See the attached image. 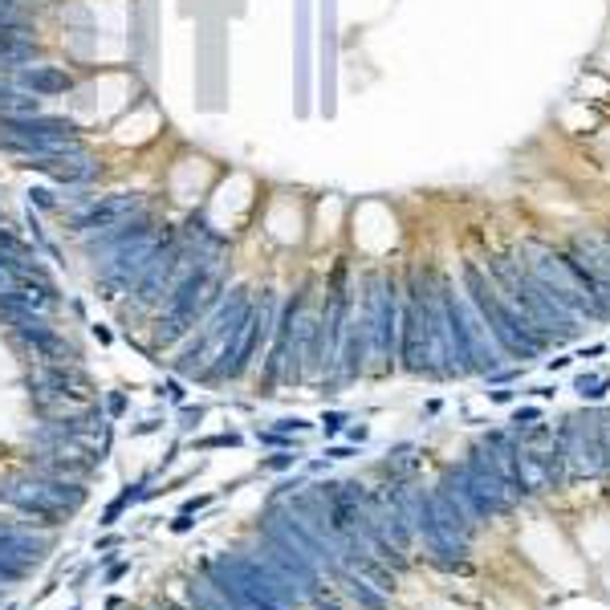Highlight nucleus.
Instances as JSON below:
<instances>
[{"instance_id":"f257e3e1","label":"nucleus","mask_w":610,"mask_h":610,"mask_svg":"<svg viewBox=\"0 0 610 610\" xmlns=\"http://www.w3.org/2000/svg\"><path fill=\"white\" fill-rule=\"evenodd\" d=\"M464 294H468V301L477 306L480 318L489 322L497 346L509 350V355L534 358L537 350H546V346L553 343L550 334H541V330H537L534 322H529V318H525V313L489 282V273H485L477 261H464Z\"/></svg>"},{"instance_id":"f03ea898","label":"nucleus","mask_w":610,"mask_h":610,"mask_svg":"<svg viewBox=\"0 0 610 610\" xmlns=\"http://www.w3.org/2000/svg\"><path fill=\"white\" fill-rule=\"evenodd\" d=\"M489 282L497 285V289H501V294H505V298L513 301V306H517V310H522L525 318L541 330V334H550L553 343H562V338H570V334L578 330L574 326L578 318L562 310V306H558V301H553L550 294L534 282V273L525 268L522 256H492L489 261Z\"/></svg>"},{"instance_id":"7ed1b4c3","label":"nucleus","mask_w":610,"mask_h":610,"mask_svg":"<svg viewBox=\"0 0 610 610\" xmlns=\"http://www.w3.org/2000/svg\"><path fill=\"white\" fill-rule=\"evenodd\" d=\"M525 261V268L534 273V282L550 294L558 306L566 313H574V318H602V306L595 301V294L582 285V277L574 273V265H570L566 253H558V249H550V244H522V253H517Z\"/></svg>"},{"instance_id":"20e7f679","label":"nucleus","mask_w":610,"mask_h":610,"mask_svg":"<svg viewBox=\"0 0 610 610\" xmlns=\"http://www.w3.org/2000/svg\"><path fill=\"white\" fill-rule=\"evenodd\" d=\"M558 456H562V480L566 485L598 477L602 456H607V411L570 416L566 428L558 432Z\"/></svg>"},{"instance_id":"39448f33","label":"nucleus","mask_w":610,"mask_h":610,"mask_svg":"<svg viewBox=\"0 0 610 610\" xmlns=\"http://www.w3.org/2000/svg\"><path fill=\"white\" fill-rule=\"evenodd\" d=\"M29 171H41L45 179H53L58 188H94L106 179V164L94 155V151H82V155H45V159H29Z\"/></svg>"},{"instance_id":"423d86ee","label":"nucleus","mask_w":610,"mask_h":610,"mask_svg":"<svg viewBox=\"0 0 610 610\" xmlns=\"http://www.w3.org/2000/svg\"><path fill=\"white\" fill-rule=\"evenodd\" d=\"M9 77H13L16 86L25 89V94H37V98H61V94L77 89L74 70H65V65H49V61L21 65V70H13Z\"/></svg>"},{"instance_id":"0eeeda50","label":"nucleus","mask_w":610,"mask_h":610,"mask_svg":"<svg viewBox=\"0 0 610 610\" xmlns=\"http://www.w3.org/2000/svg\"><path fill=\"white\" fill-rule=\"evenodd\" d=\"M570 253L578 256L582 265L590 268L598 282L610 285V244H607V237H578Z\"/></svg>"},{"instance_id":"6e6552de","label":"nucleus","mask_w":610,"mask_h":610,"mask_svg":"<svg viewBox=\"0 0 610 610\" xmlns=\"http://www.w3.org/2000/svg\"><path fill=\"white\" fill-rule=\"evenodd\" d=\"M0 110H4V115H41L45 98H37V94H25V89L13 82V77L0 74Z\"/></svg>"},{"instance_id":"1a4fd4ad","label":"nucleus","mask_w":610,"mask_h":610,"mask_svg":"<svg viewBox=\"0 0 610 610\" xmlns=\"http://www.w3.org/2000/svg\"><path fill=\"white\" fill-rule=\"evenodd\" d=\"M29 208L53 212V216H58V212H61V200L53 195V188H33V192H29Z\"/></svg>"},{"instance_id":"9d476101","label":"nucleus","mask_w":610,"mask_h":610,"mask_svg":"<svg viewBox=\"0 0 610 610\" xmlns=\"http://www.w3.org/2000/svg\"><path fill=\"white\" fill-rule=\"evenodd\" d=\"M607 391V374H582L578 379V395L582 399H598Z\"/></svg>"},{"instance_id":"9b49d317","label":"nucleus","mask_w":610,"mask_h":610,"mask_svg":"<svg viewBox=\"0 0 610 610\" xmlns=\"http://www.w3.org/2000/svg\"><path fill=\"white\" fill-rule=\"evenodd\" d=\"M537 419H541V411H537V407H525V411L513 416V423H517V428H529V423H537Z\"/></svg>"},{"instance_id":"f8f14e48","label":"nucleus","mask_w":610,"mask_h":610,"mask_svg":"<svg viewBox=\"0 0 610 610\" xmlns=\"http://www.w3.org/2000/svg\"><path fill=\"white\" fill-rule=\"evenodd\" d=\"M602 477L610 480V411H607V456H602Z\"/></svg>"}]
</instances>
